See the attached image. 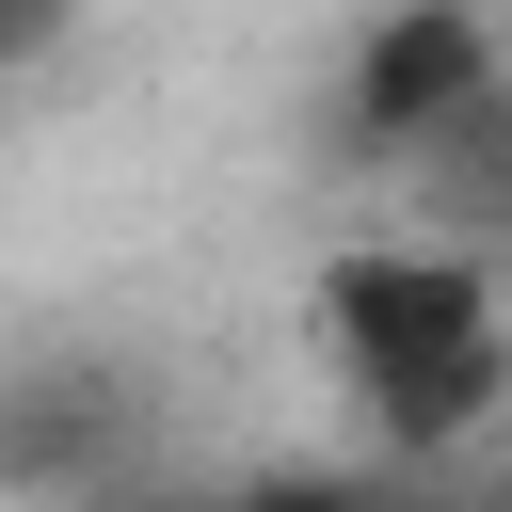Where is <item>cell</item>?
Returning <instances> with one entry per match:
<instances>
[{
    "label": "cell",
    "instance_id": "1",
    "mask_svg": "<svg viewBox=\"0 0 512 512\" xmlns=\"http://www.w3.org/2000/svg\"><path fill=\"white\" fill-rule=\"evenodd\" d=\"M512 320V288H496V256H464V240H336L320 256V288H304V336H320V368L368 400V384H400V368H432V352H464V336H496Z\"/></svg>",
    "mask_w": 512,
    "mask_h": 512
},
{
    "label": "cell",
    "instance_id": "4",
    "mask_svg": "<svg viewBox=\"0 0 512 512\" xmlns=\"http://www.w3.org/2000/svg\"><path fill=\"white\" fill-rule=\"evenodd\" d=\"M352 416H368L384 464H464L480 432H512V320L464 336V352H432V368H400V384H368Z\"/></svg>",
    "mask_w": 512,
    "mask_h": 512
},
{
    "label": "cell",
    "instance_id": "6",
    "mask_svg": "<svg viewBox=\"0 0 512 512\" xmlns=\"http://www.w3.org/2000/svg\"><path fill=\"white\" fill-rule=\"evenodd\" d=\"M0 16H16V64H32V48H48L64 16H80V0H0Z\"/></svg>",
    "mask_w": 512,
    "mask_h": 512
},
{
    "label": "cell",
    "instance_id": "5",
    "mask_svg": "<svg viewBox=\"0 0 512 512\" xmlns=\"http://www.w3.org/2000/svg\"><path fill=\"white\" fill-rule=\"evenodd\" d=\"M416 192H432V240H464V256H512V64L400 160Z\"/></svg>",
    "mask_w": 512,
    "mask_h": 512
},
{
    "label": "cell",
    "instance_id": "7",
    "mask_svg": "<svg viewBox=\"0 0 512 512\" xmlns=\"http://www.w3.org/2000/svg\"><path fill=\"white\" fill-rule=\"evenodd\" d=\"M448 512H512V464H480V480H464V496H448Z\"/></svg>",
    "mask_w": 512,
    "mask_h": 512
},
{
    "label": "cell",
    "instance_id": "2",
    "mask_svg": "<svg viewBox=\"0 0 512 512\" xmlns=\"http://www.w3.org/2000/svg\"><path fill=\"white\" fill-rule=\"evenodd\" d=\"M496 64H512V32H496L480 0H368V32L336 48V112H320V128H336V160L400 176Z\"/></svg>",
    "mask_w": 512,
    "mask_h": 512
},
{
    "label": "cell",
    "instance_id": "8",
    "mask_svg": "<svg viewBox=\"0 0 512 512\" xmlns=\"http://www.w3.org/2000/svg\"><path fill=\"white\" fill-rule=\"evenodd\" d=\"M0 96H16V16H0Z\"/></svg>",
    "mask_w": 512,
    "mask_h": 512
},
{
    "label": "cell",
    "instance_id": "3",
    "mask_svg": "<svg viewBox=\"0 0 512 512\" xmlns=\"http://www.w3.org/2000/svg\"><path fill=\"white\" fill-rule=\"evenodd\" d=\"M144 464V368L112 352H16L0 368V512H80Z\"/></svg>",
    "mask_w": 512,
    "mask_h": 512
}]
</instances>
